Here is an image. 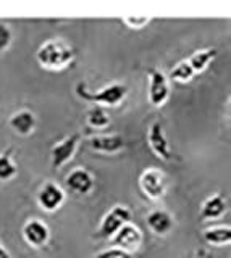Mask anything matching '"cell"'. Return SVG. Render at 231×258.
<instances>
[{"label":"cell","instance_id":"1","mask_svg":"<svg viewBox=\"0 0 231 258\" xmlns=\"http://www.w3.org/2000/svg\"><path fill=\"white\" fill-rule=\"evenodd\" d=\"M76 56L75 47L65 39L55 37L45 40L44 44L39 45L36 52V60L42 68L50 71H60L67 68L68 64L73 63Z\"/></svg>","mask_w":231,"mask_h":258},{"label":"cell","instance_id":"2","mask_svg":"<svg viewBox=\"0 0 231 258\" xmlns=\"http://www.w3.org/2000/svg\"><path fill=\"white\" fill-rule=\"evenodd\" d=\"M75 92L79 99L91 102L94 105H99V107L103 108V107H117L118 103H122L126 94H128V87L123 83H110L99 89V91L91 92L84 83H78L75 87Z\"/></svg>","mask_w":231,"mask_h":258},{"label":"cell","instance_id":"3","mask_svg":"<svg viewBox=\"0 0 231 258\" xmlns=\"http://www.w3.org/2000/svg\"><path fill=\"white\" fill-rule=\"evenodd\" d=\"M139 189L149 200H162L168 190V177L155 166L146 168L139 176Z\"/></svg>","mask_w":231,"mask_h":258},{"label":"cell","instance_id":"4","mask_svg":"<svg viewBox=\"0 0 231 258\" xmlns=\"http://www.w3.org/2000/svg\"><path fill=\"white\" fill-rule=\"evenodd\" d=\"M126 223H131V210L122 204L113 205L105 215H103L102 221L97 228V232H95V237L111 239L115 236V232Z\"/></svg>","mask_w":231,"mask_h":258},{"label":"cell","instance_id":"5","mask_svg":"<svg viewBox=\"0 0 231 258\" xmlns=\"http://www.w3.org/2000/svg\"><path fill=\"white\" fill-rule=\"evenodd\" d=\"M170 94H171L170 79L166 78L165 73L158 68H149V87H147L149 103L155 108H160L170 99Z\"/></svg>","mask_w":231,"mask_h":258},{"label":"cell","instance_id":"6","mask_svg":"<svg viewBox=\"0 0 231 258\" xmlns=\"http://www.w3.org/2000/svg\"><path fill=\"white\" fill-rule=\"evenodd\" d=\"M142 239L144 237H142V232L138 226L133 224V223H126L125 226H122V228L115 232V236L110 240H111V244H113L115 248L133 255L134 252H138V250L141 248Z\"/></svg>","mask_w":231,"mask_h":258},{"label":"cell","instance_id":"7","mask_svg":"<svg viewBox=\"0 0 231 258\" xmlns=\"http://www.w3.org/2000/svg\"><path fill=\"white\" fill-rule=\"evenodd\" d=\"M79 142H81V134L75 133V134L65 136L62 141L55 144L50 150L52 166L55 169H60L62 166H65L68 161L75 157V153L79 147Z\"/></svg>","mask_w":231,"mask_h":258},{"label":"cell","instance_id":"8","mask_svg":"<svg viewBox=\"0 0 231 258\" xmlns=\"http://www.w3.org/2000/svg\"><path fill=\"white\" fill-rule=\"evenodd\" d=\"M23 239L26 244L33 248H42L49 244L50 240V228L45 221L39 220V218H29V220L23 224Z\"/></svg>","mask_w":231,"mask_h":258},{"label":"cell","instance_id":"9","mask_svg":"<svg viewBox=\"0 0 231 258\" xmlns=\"http://www.w3.org/2000/svg\"><path fill=\"white\" fill-rule=\"evenodd\" d=\"M147 144L150 150L154 152V155L158 157L163 161H170L171 160V149H170V142L168 137L165 134V129L162 121H154L152 124L147 129Z\"/></svg>","mask_w":231,"mask_h":258},{"label":"cell","instance_id":"10","mask_svg":"<svg viewBox=\"0 0 231 258\" xmlns=\"http://www.w3.org/2000/svg\"><path fill=\"white\" fill-rule=\"evenodd\" d=\"M65 185L70 192L76 194V196H89L95 187V179L87 168L78 166L67 174Z\"/></svg>","mask_w":231,"mask_h":258},{"label":"cell","instance_id":"11","mask_svg":"<svg viewBox=\"0 0 231 258\" xmlns=\"http://www.w3.org/2000/svg\"><path fill=\"white\" fill-rule=\"evenodd\" d=\"M65 197V190L62 189V185L53 181H47L37 192V204L44 212L53 213L63 205Z\"/></svg>","mask_w":231,"mask_h":258},{"label":"cell","instance_id":"12","mask_svg":"<svg viewBox=\"0 0 231 258\" xmlns=\"http://www.w3.org/2000/svg\"><path fill=\"white\" fill-rule=\"evenodd\" d=\"M89 147L94 152L107 153V155H113L125 149V139L120 134H100V136H92L89 137Z\"/></svg>","mask_w":231,"mask_h":258},{"label":"cell","instance_id":"13","mask_svg":"<svg viewBox=\"0 0 231 258\" xmlns=\"http://www.w3.org/2000/svg\"><path fill=\"white\" fill-rule=\"evenodd\" d=\"M36 124H37V118L34 115V111H31L28 108H21L18 111H15L9 118V127L15 134L23 137L33 134Z\"/></svg>","mask_w":231,"mask_h":258},{"label":"cell","instance_id":"14","mask_svg":"<svg viewBox=\"0 0 231 258\" xmlns=\"http://www.w3.org/2000/svg\"><path fill=\"white\" fill-rule=\"evenodd\" d=\"M147 228L152 231L155 236H166L175 226V218L170 212L163 208H155L149 212L146 216Z\"/></svg>","mask_w":231,"mask_h":258},{"label":"cell","instance_id":"15","mask_svg":"<svg viewBox=\"0 0 231 258\" xmlns=\"http://www.w3.org/2000/svg\"><path fill=\"white\" fill-rule=\"evenodd\" d=\"M226 210H228L226 199L223 197L221 194H212L210 197H207L204 200L199 216H201L202 221H213L225 215Z\"/></svg>","mask_w":231,"mask_h":258},{"label":"cell","instance_id":"16","mask_svg":"<svg viewBox=\"0 0 231 258\" xmlns=\"http://www.w3.org/2000/svg\"><path fill=\"white\" fill-rule=\"evenodd\" d=\"M202 237L207 244L210 245H229L231 244V228L229 224H221V226H213L202 232Z\"/></svg>","mask_w":231,"mask_h":258},{"label":"cell","instance_id":"17","mask_svg":"<svg viewBox=\"0 0 231 258\" xmlns=\"http://www.w3.org/2000/svg\"><path fill=\"white\" fill-rule=\"evenodd\" d=\"M217 55H218L217 48L209 47V48H202V50H196L186 61L189 63V67L193 68L194 73H202L215 58H217Z\"/></svg>","mask_w":231,"mask_h":258},{"label":"cell","instance_id":"18","mask_svg":"<svg viewBox=\"0 0 231 258\" xmlns=\"http://www.w3.org/2000/svg\"><path fill=\"white\" fill-rule=\"evenodd\" d=\"M12 153H13L12 147L0 152V182L12 181L18 174V166L13 161Z\"/></svg>","mask_w":231,"mask_h":258},{"label":"cell","instance_id":"19","mask_svg":"<svg viewBox=\"0 0 231 258\" xmlns=\"http://www.w3.org/2000/svg\"><path fill=\"white\" fill-rule=\"evenodd\" d=\"M86 121H87V126L94 129H105L111 123L110 115L102 107H99V105H94V107L87 110Z\"/></svg>","mask_w":231,"mask_h":258},{"label":"cell","instance_id":"20","mask_svg":"<svg viewBox=\"0 0 231 258\" xmlns=\"http://www.w3.org/2000/svg\"><path fill=\"white\" fill-rule=\"evenodd\" d=\"M194 75L196 73L193 71V68L189 67V63L186 60H183V61L175 64V67L170 70V75L166 78L177 81V83H180V84H186L194 78Z\"/></svg>","mask_w":231,"mask_h":258},{"label":"cell","instance_id":"21","mask_svg":"<svg viewBox=\"0 0 231 258\" xmlns=\"http://www.w3.org/2000/svg\"><path fill=\"white\" fill-rule=\"evenodd\" d=\"M13 40V31L10 28L9 23L0 21V53L9 50V47L12 45Z\"/></svg>","mask_w":231,"mask_h":258},{"label":"cell","instance_id":"22","mask_svg":"<svg viewBox=\"0 0 231 258\" xmlns=\"http://www.w3.org/2000/svg\"><path fill=\"white\" fill-rule=\"evenodd\" d=\"M122 21L131 29H141L147 26V24L152 21V18H149V16H123Z\"/></svg>","mask_w":231,"mask_h":258},{"label":"cell","instance_id":"23","mask_svg":"<svg viewBox=\"0 0 231 258\" xmlns=\"http://www.w3.org/2000/svg\"><path fill=\"white\" fill-rule=\"evenodd\" d=\"M94 258H133V255L122 252V250H118L115 247H111V248H107V250H102V252L97 253Z\"/></svg>","mask_w":231,"mask_h":258},{"label":"cell","instance_id":"24","mask_svg":"<svg viewBox=\"0 0 231 258\" xmlns=\"http://www.w3.org/2000/svg\"><path fill=\"white\" fill-rule=\"evenodd\" d=\"M0 258H10V252L4 247L2 240H0Z\"/></svg>","mask_w":231,"mask_h":258}]
</instances>
